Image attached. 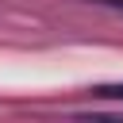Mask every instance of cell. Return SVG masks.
I'll return each instance as SVG.
<instances>
[{"label":"cell","mask_w":123,"mask_h":123,"mask_svg":"<svg viewBox=\"0 0 123 123\" xmlns=\"http://www.w3.org/2000/svg\"><path fill=\"white\" fill-rule=\"evenodd\" d=\"M92 96H100V100H123V85H96Z\"/></svg>","instance_id":"obj_1"}]
</instances>
